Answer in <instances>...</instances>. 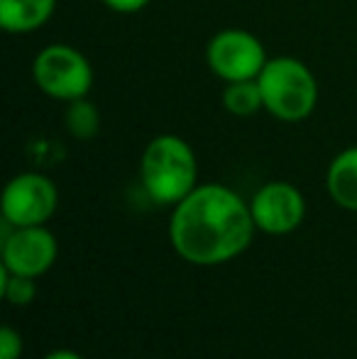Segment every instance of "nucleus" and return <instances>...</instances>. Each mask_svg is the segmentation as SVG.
I'll list each match as a JSON object with an SVG mask.
<instances>
[{
	"mask_svg": "<svg viewBox=\"0 0 357 359\" xmlns=\"http://www.w3.org/2000/svg\"><path fill=\"white\" fill-rule=\"evenodd\" d=\"M250 205L220 184L196 186L169 220V242L181 259L213 266L243 255L255 235Z\"/></svg>",
	"mask_w": 357,
	"mask_h": 359,
	"instance_id": "1",
	"label": "nucleus"
},
{
	"mask_svg": "<svg viewBox=\"0 0 357 359\" xmlns=\"http://www.w3.org/2000/svg\"><path fill=\"white\" fill-rule=\"evenodd\" d=\"M140 176L154 203L177 205L196 189L198 161L186 140L177 135H157L142 151Z\"/></svg>",
	"mask_w": 357,
	"mask_h": 359,
	"instance_id": "2",
	"label": "nucleus"
},
{
	"mask_svg": "<svg viewBox=\"0 0 357 359\" xmlns=\"http://www.w3.org/2000/svg\"><path fill=\"white\" fill-rule=\"evenodd\" d=\"M264 110L281 123H301L316 110L318 81L304 62L294 57H274L257 76Z\"/></svg>",
	"mask_w": 357,
	"mask_h": 359,
	"instance_id": "3",
	"label": "nucleus"
},
{
	"mask_svg": "<svg viewBox=\"0 0 357 359\" xmlns=\"http://www.w3.org/2000/svg\"><path fill=\"white\" fill-rule=\"evenodd\" d=\"M32 81L44 95L72 103L90 93L93 67L72 44H49L34 57Z\"/></svg>",
	"mask_w": 357,
	"mask_h": 359,
	"instance_id": "4",
	"label": "nucleus"
},
{
	"mask_svg": "<svg viewBox=\"0 0 357 359\" xmlns=\"http://www.w3.org/2000/svg\"><path fill=\"white\" fill-rule=\"evenodd\" d=\"M267 62L262 42L248 29H223L206 47V64L225 83L257 79Z\"/></svg>",
	"mask_w": 357,
	"mask_h": 359,
	"instance_id": "5",
	"label": "nucleus"
},
{
	"mask_svg": "<svg viewBox=\"0 0 357 359\" xmlns=\"http://www.w3.org/2000/svg\"><path fill=\"white\" fill-rule=\"evenodd\" d=\"M59 191L52 179L37 171L18 174L3 191V217L15 227L44 225L54 215Z\"/></svg>",
	"mask_w": 357,
	"mask_h": 359,
	"instance_id": "6",
	"label": "nucleus"
},
{
	"mask_svg": "<svg viewBox=\"0 0 357 359\" xmlns=\"http://www.w3.org/2000/svg\"><path fill=\"white\" fill-rule=\"evenodd\" d=\"M250 210L257 230L267 235H289L304 220L306 201L289 181H269L255 194Z\"/></svg>",
	"mask_w": 357,
	"mask_h": 359,
	"instance_id": "7",
	"label": "nucleus"
},
{
	"mask_svg": "<svg viewBox=\"0 0 357 359\" xmlns=\"http://www.w3.org/2000/svg\"><path fill=\"white\" fill-rule=\"evenodd\" d=\"M57 237L42 225L15 227L8 240H3V264L13 274L42 276L57 259Z\"/></svg>",
	"mask_w": 357,
	"mask_h": 359,
	"instance_id": "8",
	"label": "nucleus"
},
{
	"mask_svg": "<svg viewBox=\"0 0 357 359\" xmlns=\"http://www.w3.org/2000/svg\"><path fill=\"white\" fill-rule=\"evenodd\" d=\"M57 0H0V27L8 34H29L44 27Z\"/></svg>",
	"mask_w": 357,
	"mask_h": 359,
	"instance_id": "9",
	"label": "nucleus"
},
{
	"mask_svg": "<svg viewBox=\"0 0 357 359\" xmlns=\"http://www.w3.org/2000/svg\"><path fill=\"white\" fill-rule=\"evenodd\" d=\"M328 196L345 210L357 213V147L343 149L325 171Z\"/></svg>",
	"mask_w": 357,
	"mask_h": 359,
	"instance_id": "10",
	"label": "nucleus"
},
{
	"mask_svg": "<svg viewBox=\"0 0 357 359\" xmlns=\"http://www.w3.org/2000/svg\"><path fill=\"white\" fill-rule=\"evenodd\" d=\"M223 105L230 115H235V118H252V115H257L260 110H264L262 90H260L257 79L225 83Z\"/></svg>",
	"mask_w": 357,
	"mask_h": 359,
	"instance_id": "11",
	"label": "nucleus"
},
{
	"mask_svg": "<svg viewBox=\"0 0 357 359\" xmlns=\"http://www.w3.org/2000/svg\"><path fill=\"white\" fill-rule=\"evenodd\" d=\"M64 125H67L69 135L74 140H93L100 130V113L88 98H79L72 100L67 108V115H64Z\"/></svg>",
	"mask_w": 357,
	"mask_h": 359,
	"instance_id": "12",
	"label": "nucleus"
},
{
	"mask_svg": "<svg viewBox=\"0 0 357 359\" xmlns=\"http://www.w3.org/2000/svg\"><path fill=\"white\" fill-rule=\"evenodd\" d=\"M0 296L13 306H29L37 296V286H34L32 276H20L13 274L8 266H0Z\"/></svg>",
	"mask_w": 357,
	"mask_h": 359,
	"instance_id": "13",
	"label": "nucleus"
},
{
	"mask_svg": "<svg viewBox=\"0 0 357 359\" xmlns=\"http://www.w3.org/2000/svg\"><path fill=\"white\" fill-rule=\"evenodd\" d=\"M22 355V337L10 325H3L0 330V359H18Z\"/></svg>",
	"mask_w": 357,
	"mask_h": 359,
	"instance_id": "14",
	"label": "nucleus"
},
{
	"mask_svg": "<svg viewBox=\"0 0 357 359\" xmlns=\"http://www.w3.org/2000/svg\"><path fill=\"white\" fill-rule=\"evenodd\" d=\"M105 8H110L113 13H120V15H133V13H140V10L147 8L152 0H100Z\"/></svg>",
	"mask_w": 357,
	"mask_h": 359,
	"instance_id": "15",
	"label": "nucleus"
},
{
	"mask_svg": "<svg viewBox=\"0 0 357 359\" xmlns=\"http://www.w3.org/2000/svg\"><path fill=\"white\" fill-rule=\"evenodd\" d=\"M44 359H83V357L74 350H54V352H49Z\"/></svg>",
	"mask_w": 357,
	"mask_h": 359,
	"instance_id": "16",
	"label": "nucleus"
}]
</instances>
